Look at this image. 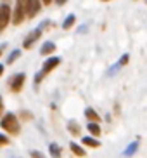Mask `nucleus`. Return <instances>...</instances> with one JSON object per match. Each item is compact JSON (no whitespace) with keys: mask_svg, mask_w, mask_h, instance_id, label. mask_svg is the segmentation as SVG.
<instances>
[{"mask_svg":"<svg viewBox=\"0 0 147 158\" xmlns=\"http://www.w3.org/2000/svg\"><path fill=\"white\" fill-rule=\"evenodd\" d=\"M81 143L85 144V146H90V148H99V146H101V143L97 139H93V137H83Z\"/></svg>","mask_w":147,"mask_h":158,"instance_id":"ddd939ff","label":"nucleus"},{"mask_svg":"<svg viewBox=\"0 0 147 158\" xmlns=\"http://www.w3.org/2000/svg\"><path fill=\"white\" fill-rule=\"evenodd\" d=\"M59 63H61V57H55V56H54V57H49V59L43 63V68H42V71H40L38 75H35V84H40L42 78H43L47 73H50L54 68H57V64H59Z\"/></svg>","mask_w":147,"mask_h":158,"instance_id":"7ed1b4c3","label":"nucleus"},{"mask_svg":"<svg viewBox=\"0 0 147 158\" xmlns=\"http://www.w3.org/2000/svg\"><path fill=\"white\" fill-rule=\"evenodd\" d=\"M69 148H71V151H73L74 155H78V156H85V155H87V153H85V149H81L76 143H71V144H69Z\"/></svg>","mask_w":147,"mask_h":158,"instance_id":"4468645a","label":"nucleus"},{"mask_svg":"<svg viewBox=\"0 0 147 158\" xmlns=\"http://www.w3.org/2000/svg\"><path fill=\"white\" fill-rule=\"evenodd\" d=\"M87 129H88V132H90L92 135H99V134H101V127H99L97 122H88Z\"/></svg>","mask_w":147,"mask_h":158,"instance_id":"9b49d317","label":"nucleus"},{"mask_svg":"<svg viewBox=\"0 0 147 158\" xmlns=\"http://www.w3.org/2000/svg\"><path fill=\"white\" fill-rule=\"evenodd\" d=\"M30 155H31V158H45V156H43V153L35 151V149H33V151H30Z\"/></svg>","mask_w":147,"mask_h":158,"instance_id":"aec40b11","label":"nucleus"},{"mask_svg":"<svg viewBox=\"0 0 147 158\" xmlns=\"http://www.w3.org/2000/svg\"><path fill=\"white\" fill-rule=\"evenodd\" d=\"M49 153H50L52 158H61L62 149H61V146L57 143H50V144H49Z\"/></svg>","mask_w":147,"mask_h":158,"instance_id":"6e6552de","label":"nucleus"},{"mask_svg":"<svg viewBox=\"0 0 147 158\" xmlns=\"http://www.w3.org/2000/svg\"><path fill=\"white\" fill-rule=\"evenodd\" d=\"M85 116H87L90 122H99V120H101V116L97 115V111H95V110H92V108H87V110H85Z\"/></svg>","mask_w":147,"mask_h":158,"instance_id":"9d476101","label":"nucleus"},{"mask_svg":"<svg viewBox=\"0 0 147 158\" xmlns=\"http://www.w3.org/2000/svg\"><path fill=\"white\" fill-rule=\"evenodd\" d=\"M68 130L71 132V134L78 135V134H80V125H78V123H76L74 120H71V122L68 123Z\"/></svg>","mask_w":147,"mask_h":158,"instance_id":"2eb2a0df","label":"nucleus"},{"mask_svg":"<svg viewBox=\"0 0 147 158\" xmlns=\"http://www.w3.org/2000/svg\"><path fill=\"white\" fill-rule=\"evenodd\" d=\"M40 35H42V26H40V28H37V30H33V31L28 35V38L23 42V47H24V49H30V47H31L33 44L40 38Z\"/></svg>","mask_w":147,"mask_h":158,"instance_id":"423d86ee","label":"nucleus"},{"mask_svg":"<svg viewBox=\"0 0 147 158\" xmlns=\"http://www.w3.org/2000/svg\"><path fill=\"white\" fill-rule=\"evenodd\" d=\"M28 5H30V0H18L16 9H14V16H10L14 24H21L24 21V18L28 14Z\"/></svg>","mask_w":147,"mask_h":158,"instance_id":"f03ea898","label":"nucleus"},{"mask_svg":"<svg viewBox=\"0 0 147 158\" xmlns=\"http://www.w3.org/2000/svg\"><path fill=\"white\" fill-rule=\"evenodd\" d=\"M0 125H2L4 130H7L9 134H18L19 132V120L14 113H5V115L2 116Z\"/></svg>","mask_w":147,"mask_h":158,"instance_id":"f257e3e1","label":"nucleus"},{"mask_svg":"<svg viewBox=\"0 0 147 158\" xmlns=\"http://www.w3.org/2000/svg\"><path fill=\"white\" fill-rule=\"evenodd\" d=\"M55 51V44L54 42H45L43 45L40 47V54H43V56H47V54H50V52H54Z\"/></svg>","mask_w":147,"mask_h":158,"instance_id":"1a4fd4ad","label":"nucleus"},{"mask_svg":"<svg viewBox=\"0 0 147 158\" xmlns=\"http://www.w3.org/2000/svg\"><path fill=\"white\" fill-rule=\"evenodd\" d=\"M24 78H26V75L24 73H18V75H14L12 77V80H10V89H12L14 92H19V90L23 89Z\"/></svg>","mask_w":147,"mask_h":158,"instance_id":"39448f33","label":"nucleus"},{"mask_svg":"<svg viewBox=\"0 0 147 158\" xmlns=\"http://www.w3.org/2000/svg\"><path fill=\"white\" fill-rule=\"evenodd\" d=\"M137 148H138V141H133L132 144H128V148L123 151V155H125V156H132V155L137 151Z\"/></svg>","mask_w":147,"mask_h":158,"instance_id":"f8f14e48","label":"nucleus"},{"mask_svg":"<svg viewBox=\"0 0 147 158\" xmlns=\"http://www.w3.org/2000/svg\"><path fill=\"white\" fill-rule=\"evenodd\" d=\"M40 10V0H30V5H28V18H33Z\"/></svg>","mask_w":147,"mask_h":158,"instance_id":"0eeeda50","label":"nucleus"},{"mask_svg":"<svg viewBox=\"0 0 147 158\" xmlns=\"http://www.w3.org/2000/svg\"><path fill=\"white\" fill-rule=\"evenodd\" d=\"M5 47H7V44H0V54H2V51H4Z\"/></svg>","mask_w":147,"mask_h":158,"instance_id":"5701e85b","label":"nucleus"},{"mask_svg":"<svg viewBox=\"0 0 147 158\" xmlns=\"http://www.w3.org/2000/svg\"><path fill=\"white\" fill-rule=\"evenodd\" d=\"M128 59H130V56L128 54H125V56H121V59L116 63V68H120V66H125L126 63H128Z\"/></svg>","mask_w":147,"mask_h":158,"instance_id":"a211bd4d","label":"nucleus"},{"mask_svg":"<svg viewBox=\"0 0 147 158\" xmlns=\"http://www.w3.org/2000/svg\"><path fill=\"white\" fill-rule=\"evenodd\" d=\"M74 19H76V18H74V14H69L68 18L64 19V23H62V28H64V30H69V28H71V26H73Z\"/></svg>","mask_w":147,"mask_h":158,"instance_id":"f3484780","label":"nucleus"},{"mask_svg":"<svg viewBox=\"0 0 147 158\" xmlns=\"http://www.w3.org/2000/svg\"><path fill=\"white\" fill-rule=\"evenodd\" d=\"M2 73H4V66L0 64V75H2Z\"/></svg>","mask_w":147,"mask_h":158,"instance_id":"b1692460","label":"nucleus"},{"mask_svg":"<svg viewBox=\"0 0 147 158\" xmlns=\"http://www.w3.org/2000/svg\"><path fill=\"white\" fill-rule=\"evenodd\" d=\"M19 56H21V51H19V49H14V51L9 54V57H7V64H12Z\"/></svg>","mask_w":147,"mask_h":158,"instance_id":"dca6fc26","label":"nucleus"},{"mask_svg":"<svg viewBox=\"0 0 147 158\" xmlns=\"http://www.w3.org/2000/svg\"><path fill=\"white\" fill-rule=\"evenodd\" d=\"M42 2H43V4H50V0H42Z\"/></svg>","mask_w":147,"mask_h":158,"instance_id":"393cba45","label":"nucleus"},{"mask_svg":"<svg viewBox=\"0 0 147 158\" xmlns=\"http://www.w3.org/2000/svg\"><path fill=\"white\" fill-rule=\"evenodd\" d=\"M5 144H9V137L4 134H0V146H5Z\"/></svg>","mask_w":147,"mask_h":158,"instance_id":"6ab92c4d","label":"nucleus"},{"mask_svg":"<svg viewBox=\"0 0 147 158\" xmlns=\"http://www.w3.org/2000/svg\"><path fill=\"white\" fill-rule=\"evenodd\" d=\"M2 110H4V102H2V98H0V116H2Z\"/></svg>","mask_w":147,"mask_h":158,"instance_id":"4be33fe9","label":"nucleus"},{"mask_svg":"<svg viewBox=\"0 0 147 158\" xmlns=\"http://www.w3.org/2000/svg\"><path fill=\"white\" fill-rule=\"evenodd\" d=\"M66 2H68V0H55V4L57 5H62V4H66Z\"/></svg>","mask_w":147,"mask_h":158,"instance_id":"412c9836","label":"nucleus"},{"mask_svg":"<svg viewBox=\"0 0 147 158\" xmlns=\"http://www.w3.org/2000/svg\"><path fill=\"white\" fill-rule=\"evenodd\" d=\"M10 16H12V12H10V7L7 4H2L0 5V31L9 24L10 21Z\"/></svg>","mask_w":147,"mask_h":158,"instance_id":"20e7f679","label":"nucleus"}]
</instances>
